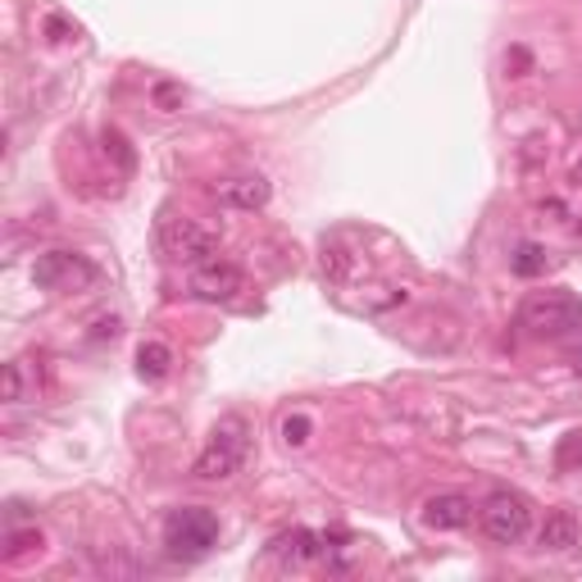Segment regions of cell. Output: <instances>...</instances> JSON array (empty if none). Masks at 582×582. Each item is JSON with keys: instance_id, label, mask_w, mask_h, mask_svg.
Returning a JSON list of instances; mask_svg holds the SVG:
<instances>
[{"instance_id": "13", "label": "cell", "mask_w": 582, "mask_h": 582, "mask_svg": "<svg viewBox=\"0 0 582 582\" xmlns=\"http://www.w3.org/2000/svg\"><path fill=\"white\" fill-rule=\"evenodd\" d=\"M541 269H546V251L537 247V241H524V247L514 251V273L518 278H537Z\"/></svg>"}, {"instance_id": "3", "label": "cell", "mask_w": 582, "mask_h": 582, "mask_svg": "<svg viewBox=\"0 0 582 582\" xmlns=\"http://www.w3.org/2000/svg\"><path fill=\"white\" fill-rule=\"evenodd\" d=\"M478 524H482L487 541L518 546V541L528 537V528H533V505H528L524 492H510V487H501V492H492V497L482 501Z\"/></svg>"}, {"instance_id": "14", "label": "cell", "mask_w": 582, "mask_h": 582, "mask_svg": "<svg viewBox=\"0 0 582 582\" xmlns=\"http://www.w3.org/2000/svg\"><path fill=\"white\" fill-rule=\"evenodd\" d=\"M42 546V533L33 528V533H10V550H5V560L14 564V560H23L27 550H37Z\"/></svg>"}, {"instance_id": "12", "label": "cell", "mask_w": 582, "mask_h": 582, "mask_svg": "<svg viewBox=\"0 0 582 582\" xmlns=\"http://www.w3.org/2000/svg\"><path fill=\"white\" fill-rule=\"evenodd\" d=\"M169 364H173V351L164 342H141L137 346V374L150 378V383H160L169 374Z\"/></svg>"}, {"instance_id": "5", "label": "cell", "mask_w": 582, "mask_h": 582, "mask_svg": "<svg viewBox=\"0 0 582 582\" xmlns=\"http://www.w3.org/2000/svg\"><path fill=\"white\" fill-rule=\"evenodd\" d=\"M96 278H101V269L78 251H46L33 264V283L46 287V292H82Z\"/></svg>"}, {"instance_id": "10", "label": "cell", "mask_w": 582, "mask_h": 582, "mask_svg": "<svg viewBox=\"0 0 582 582\" xmlns=\"http://www.w3.org/2000/svg\"><path fill=\"white\" fill-rule=\"evenodd\" d=\"M323 537L310 533V528H296V533H283V537H273V556H278L283 564H315L323 560Z\"/></svg>"}, {"instance_id": "6", "label": "cell", "mask_w": 582, "mask_h": 582, "mask_svg": "<svg viewBox=\"0 0 582 582\" xmlns=\"http://www.w3.org/2000/svg\"><path fill=\"white\" fill-rule=\"evenodd\" d=\"M160 241H164V255H169V260L192 264V269L219 255V237L205 232V228L192 224V219H178V214H169V219L160 224Z\"/></svg>"}, {"instance_id": "4", "label": "cell", "mask_w": 582, "mask_h": 582, "mask_svg": "<svg viewBox=\"0 0 582 582\" xmlns=\"http://www.w3.org/2000/svg\"><path fill=\"white\" fill-rule=\"evenodd\" d=\"M219 541V518L201 505H187V510H173L164 518V546L173 560H201L214 550Z\"/></svg>"}, {"instance_id": "2", "label": "cell", "mask_w": 582, "mask_h": 582, "mask_svg": "<svg viewBox=\"0 0 582 582\" xmlns=\"http://www.w3.org/2000/svg\"><path fill=\"white\" fill-rule=\"evenodd\" d=\"M518 323L546 342H564V336L582 332V300L569 292H533L518 305Z\"/></svg>"}, {"instance_id": "17", "label": "cell", "mask_w": 582, "mask_h": 582, "mask_svg": "<svg viewBox=\"0 0 582 582\" xmlns=\"http://www.w3.org/2000/svg\"><path fill=\"white\" fill-rule=\"evenodd\" d=\"M156 96H160V105H173V101H178V91H173V87H160Z\"/></svg>"}, {"instance_id": "11", "label": "cell", "mask_w": 582, "mask_h": 582, "mask_svg": "<svg viewBox=\"0 0 582 582\" xmlns=\"http://www.w3.org/2000/svg\"><path fill=\"white\" fill-rule=\"evenodd\" d=\"M219 201L232 205V209H264L269 205V182L260 173H241L232 182L219 187Z\"/></svg>"}, {"instance_id": "8", "label": "cell", "mask_w": 582, "mask_h": 582, "mask_svg": "<svg viewBox=\"0 0 582 582\" xmlns=\"http://www.w3.org/2000/svg\"><path fill=\"white\" fill-rule=\"evenodd\" d=\"M423 524L433 533H455V528H469L473 524V501L459 497V492H442L423 505Z\"/></svg>"}, {"instance_id": "15", "label": "cell", "mask_w": 582, "mask_h": 582, "mask_svg": "<svg viewBox=\"0 0 582 582\" xmlns=\"http://www.w3.org/2000/svg\"><path fill=\"white\" fill-rule=\"evenodd\" d=\"M5 401H10V406L23 401V360L5 364Z\"/></svg>"}, {"instance_id": "7", "label": "cell", "mask_w": 582, "mask_h": 582, "mask_svg": "<svg viewBox=\"0 0 582 582\" xmlns=\"http://www.w3.org/2000/svg\"><path fill=\"white\" fill-rule=\"evenodd\" d=\"M247 287V278H241V269L237 264H228V260H205V264H196L192 269V296L196 300H205V305H228V300H237V292Z\"/></svg>"}, {"instance_id": "9", "label": "cell", "mask_w": 582, "mask_h": 582, "mask_svg": "<svg viewBox=\"0 0 582 582\" xmlns=\"http://www.w3.org/2000/svg\"><path fill=\"white\" fill-rule=\"evenodd\" d=\"M537 546L550 550V556H569V550L582 546V524H578L569 510L546 514V524H541V533H537Z\"/></svg>"}, {"instance_id": "16", "label": "cell", "mask_w": 582, "mask_h": 582, "mask_svg": "<svg viewBox=\"0 0 582 582\" xmlns=\"http://www.w3.org/2000/svg\"><path fill=\"white\" fill-rule=\"evenodd\" d=\"M310 427H315V423L305 419V414H292V419L283 423V437H287L292 446H305V442H310Z\"/></svg>"}, {"instance_id": "1", "label": "cell", "mask_w": 582, "mask_h": 582, "mask_svg": "<svg viewBox=\"0 0 582 582\" xmlns=\"http://www.w3.org/2000/svg\"><path fill=\"white\" fill-rule=\"evenodd\" d=\"M247 450H251V427H247V419L228 414V419L214 423V433H209V442H205V450H201L192 473L201 482H224V478H232L241 465H247Z\"/></svg>"}]
</instances>
